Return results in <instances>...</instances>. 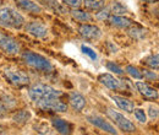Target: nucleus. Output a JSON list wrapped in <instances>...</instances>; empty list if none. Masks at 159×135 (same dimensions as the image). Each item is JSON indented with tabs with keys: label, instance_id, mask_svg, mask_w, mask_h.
Here are the masks:
<instances>
[{
	"label": "nucleus",
	"instance_id": "6",
	"mask_svg": "<svg viewBox=\"0 0 159 135\" xmlns=\"http://www.w3.org/2000/svg\"><path fill=\"white\" fill-rule=\"evenodd\" d=\"M107 113H108V116L114 120V123L119 127L122 132H125V133H135V132H136L135 124H134L130 119H127L124 114L116 112V111L113 109V108H108Z\"/></svg>",
	"mask_w": 159,
	"mask_h": 135
},
{
	"label": "nucleus",
	"instance_id": "31",
	"mask_svg": "<svg viewBox=\"0 0 159 135\" xmlns=\"http://www.w3.org/2000/svg\"><path fill=\"white\" fill-rule=\"evenodd\" d=\"M65 2V5L72 7V9H79L82 5V0H62Z\"/></svg>",
	"mask_w": 159,
	"mask_h": 135
},
{
	"label": "nucleus",
	"instance_id": "10",
	"mask_svg": "<svg viewBox=\"0 0 159 135\" xmlns=\"http://www.w3.org/2000/svg\"><path fill=\"white\" fill-rule=\"evenodd\" d=\"M25 28H26V31L30 35H32L36 38H44L48 35L47 26L43 25L42 22H38V21H32V22L26 23V27Z\"/></svg>",
	"mask_w": 159,
	"mask_h": 135
},
{
	"label": "nucleus",
	"instance_id": "26",
	"mask_svg": "<svg viewBox=\"0 0 159 135\" xmlns=\"http://www.w3.org/2000/svg\"><path fill=\"white\" fill-rule=\"evenodd\" d=\"M81 51H82V53H83V54L88 55V57L91 58V60H93V61H96V60L98 59L97 53H96L92 48H89V47H87V46H84V44H82V46H81Z\"/></svg>",
	"mask_w": 159,
	"mask_h": 135
},
{
	"label": "nucleus",
	"instance_id": "7",
	"mask_svg": "<svg viewBox=\"0 0 159 135\" xmlns=\"http://www.w3.org/2000/svg\"><path fill=\"white\" fill-rule=\"evenodd\" d=\"M0 49L7 54H17L20 53V44L15 38L0 32Z\"/></svg>",
	"mask_w": 159,
	"mask_h": 135
},
{
	"label": "nucleus",
	"instance_id": "38",
	"mask_svg": "<svg viewBox=\"0 0 159 135\" xmlns=\"http://www.w3.org/2000/svg\"><path fill=\"white\" fill-rule=\"evenodd\" d=\"M0 5H1V0H0Z\"/></svg>",
	"mask_w": 159,
	"mask_h": 135
},
{
	"label": "nucleus",
	"instance_id": "36",
	"mask_svg": "<svg viewBox=\"0 0 159 135\" xmlns=\"http://www.w3.org/2000/svg\"><path fill=\"white\" fill-rule=\"evenodd\" d=\"M4 130H5V129H4V128H2L1 125H0V134H4V133H5Z\"/></svg>",
	"mask_w": 159,
	"mask_h": 135
},
{
	"label": "nucleus",
	"instance_id": "22",
	"mask_svg": "<svg viewBox=\"0 0 159 135\" xmlns=\"http://www.w3.org/2000/svg\"><path fill=\"white\" fill-rule=\"evenodd\" d=\"M109 11L113 15H119V16H121V15H125L127 12V9L122 4H120L119 1H113L111 5L109 6Z\"/></svg>",
	"mask_w": 159,
	"mask_h": 135
},
{
	"label": "nucleus",
	"instance_id": "30",
	"mask_svg": "<svg viewBox=\"0 0 159 135\" xmlns=\"http://www.w3.org/2000/svg\"><path fill=\"white\" fill-rule=\"evenodd\" d=\"M34 129H36V132H37V133H39V134H53L52 129H50L47 124L36 125V127H34Z\"/></svg>",
	"mask_w": 159,
	"mask_h": 135
},
{
	"label": "nucleus",
	"instance_id": "13",
	"mask_svg": "<svg viewBox=\"0 0 159 135\" xmlns=\"http://www.w3.org/2000/svg\"><path fill=\"white\" fill-rule=\"evenodd\" d=\"M15 4L20 9L27 11V12H32V14H40L42 12V6L32 0H15Z\"/></svg>",
	"mask_w": 159,
	"mask_h": 135
},
{
	"label": "nucleus",
	"instance_id": "3",
	"mask_svg": "<svg viewBox=\"0 0 159 135\" xmlns=\"http://www.w3.org/2000/svg\"><path fill=\"white\" fill-rule=\"evenodd\" d=\"M28 96L30 98L36 102L42 97H61L62 92L49 86V85H44V84H34L30 87L28 90Z\"/></svg>",
	"mask_w": 159,
	"mask_h": 135
},
{
	"label": "nucleus",
	"instance_id": "2",
	"mask_svg": "<svg viewBox=\"0 0 159 135\" xmlns=\"http://www.w3.org/2000/svg\"><path fill=\"white\" fill-rule=\"evenodd\" d=\"M25 23V19L15 9L5 6L0 7V25L9 28H20Z\"/></svg>",
	"mask_w": 159,
	"mask_h": 135
},
{
	"label": "nucleus",
	"instance_id": "21",
	"mask_svg": "<svg viewBox=\"0 0 159 135\" xmlns=\"http://www.w3.org/2000/svg\"><path fill=\"white\" fill-rule=\"evenodd\" d=\"M82 4L87 10H93V11H97L104 7V0H82Z\"/></svg>",
	"mask_w": 159,
	"mask_h": 135
},
{
	"label": "nucleus",
	"instance_id": "33",
	"mask_svg": "<svg viewBox=\"0 0 159 135\" xmlns=\"http://www.w3.org/2000/svg\"><path fill=\"white\" fill-rule=\"evenodd\" d=\"M142 75L143 77H148V79H153V80H157V74H154V73H149L148 70H144L143 73H142Z\"/></svg>",
	"mask_w": 159,
	"mask_h": 135
},
{
	"label": "nucleus",
	"instance_id": "4",
	"mask_svg": "<svg viewBox=\"0 0 159 135\" xmlns=\"http://www.w3.org/2000/svg\"><path fill=\"white\" fill-rule=\"evenodd\" d=\"M34 103L42 111H50L59 113H65L67 111V104L60 101L59 97H42Z\"/></svg>",
	"mask_w": 159,
	"mask_h": 135
},
{
	"label": "nucleus",
	"instance_id": "12",
	"mask_svg": "<svg viewBox=\"0 0 159 135\" xmlns=\"http://www.w3.org/2000/svg\"><path fill=\"white\" fill-rule=\"evenodd\" d=\"M98 81L110 90H120L121 86V81L110 74H100L98 76Z\"/></svg>",
	"mask_w": 159,
	"mask_h": 135
},
{
	"label": "nucleus",
	"instance_id": "16",
	"mask_svg": "<svg viewBox=\"0 0 159 135\" xmlns=\"http://www.w3.org/2000/svg\"><path fill=\"white\" fill-rule=\"evenodd\" d=\"M109 22L111 26H115V27H119V28H127L132 25V20L127 19V17H124L122 15H113V16H109Z\"/></svg>",
	"mask_w": 159,
	"mask_h": 135
},
{
	"label": "nucleus",
	"instance_id": "23",
	"mask_svg": "<svg viewBox=\"0 0 159 135\" xmlns=\"http://www.w3.org/2000/svg\"><path fill=\"white\" fill-rule=\"evenodd\" d=\"M146 33H147V30H144L142 27H137V26L129 30V35L135 39H142L146 36Z\"/></svg>",
	"mask_w": 159,
	"mask_h": 135
},
{
	"label": "nucleus",
	"instance_id": "35",
	"mask_svg": "<svg viewBox=\"0 0 159 135\" xmlns=\"http://www.w3.org/2000/svg\"><path fill=\"white\" fill-rule=\"evenodd\" d=\"M5 113H6V107H5L4 103L0 101V118H2V117L5 116Z\"/></svg>",
	"mask_w": 159,
	"mask_h": 135
},
{
	"label": "nucleus",
	"instance_id": "24",
	"mask_svg": "<svg viewBox=\"0 0 159 135\" xmlns=\"http://www.w3.org/2000/svg\"><path fill=\"white\" fill-rule=\"evenodd\" d=\"M158 54H152V55H149L148 58H146V60H144V64L146 65H148L149 68H152L153 70H158L159 68V61H158Z\"/></svg>",
	"mask_w": 159,
	"mask_h": 135
},
{
	"label": "nucleus",
	"instance_id": "14",
	"mask_svg": "<svg viewBox=\"0 0 159 135\" xmlns=\"http://www.w3.org/2000/svg\"><path fill=\"white\" fill-rule=\"evenodd\" d=\"M69 102L72 106V108L77 112L83 111V108L86 107V98L79 92H71L69 96Z\"/></svg>",
	"mask_w": 159,
	"mask_h": 135
},
{
	"label": "nucleus",
	"instance_id": "8",
	"mask_svg": "<svg viewBox=\"0 0 159 135\" xmlns=\"http://www.w3.org/2000/svg\"><path fill=\"white\" fill-rule=\"evenodd\" d=\"M86 119H87L88 123H91V124L94 125L96 128H98V129H100V130L108 133V134H118V130H115V128H114L108 120H105L103 117L88 116Z\"/></svg>",
	"mask_w": 159,
	"mask_h": 135
},
{
	"label": "nucleus",
	"instance_id": "15",
	"mask_svg": "<svg viewBox=\"0 0 159 135\" xmlns=\"http://www.w3.org/2000/svg\"><path fill=\"white\" fill-rule=\"evenodd\" d=\"M52 125L54 127V129L60 133V134H70L71 133V124L67 123L66 120L61 119V118H53L52 119Z\"/></svg>",
	"mask_w": 159,
	"mask_h": 135
},
{
	"label": "nucleus",
	"instance_id": "32",
	"mask_svg": "<svg viewBox=\"0 0 159 135\" xmlns=\"http://www.w3.org/2000/svg\"><path fill=\"white\" fill-rule=\"evenodd\" d=\"M149 117L152 118V119H157L158 118V108L157 107H149Z\"/></svg>",
	"mask_w": 159,
	"mask_h": 135
},
{
	"label": "nucleus",
	"instance_id": "9",
	"mask_svg": "<svg viewBox=\"0 0 159 135\" xmlns=\"http://www.w3.org/2000/svg\"><path fill=\"white\" fill-rule=\"evenodd\" d=\"M80 35L84 39H89V41H97L102 37V31L99 27L94 26V25H88V23H83L81 25L79 28Z\"/></svg>",
	"mask_w": 159,
	"mask_h": 135
},
{
	"label": "nucleus",
	"instance_id": "28",
	"mask_svg": "<svg viewBox=\"0 0 159 135\" xmlns=\"http://www.w3.org/2000/svg\"><path fill=\"white\" fill-rule=\"evenodd\" d=\"M98 12L96 14V19L99 20V21H105V20L109 19L110 16V11H109V7H102L99 10H97Z\"/></svg>",
	"mask_w": 159,
	"mask_h": 135
},
{
	"label": "nucleus",
	"instance_id": "11",
	"mask_svg": "<svg viewBox=\"0 0 159 135\" xmlns=\"http://www.w3.org/2000/svg\"><path fill=\"white\" fill-rule=\"evenodd\" d=\"M135 86H136L137 91L144 98H148V99H157L158 98V90L152 87V86H149L148 84L142 82V81H137L135 84Z\"/></svg>",
	"mask_w": 159,
	"mask_h": 135
},
{
	"label": "nucleus",
	"instance_id": "20",
	"mask_svg": "<svg viewBox=\"0 0 159 135\" xmlns=\"http://www.w3.org/2000/svg\"><path fill=\"white\" fill-rule=\"evenodd\" d=\"M70 12H71V16L76 21H80V22H89V21H92V16L87 11H83V10H80V9H74Z\"/></svg>",
	"mask_w": 159,
	"mask_h": 135
},
{
	"label": "nucleus",
	"instance_id": "27",
	"mask_svg": "<svg viewBox=\"0 0 159 135\" xmlns=\"http://www.w3.org/2000/svg\"><path fill=\"white\" fill-rule=\"evenodd\" d=\"M105 65H107V69H108L109 71H113V73H115L116 75H122V74H124V69L120 68L119 65L115 64L114 61H108Z\"/></svg>",
	"mask_w": 159,
	"mask_h": 135
},
{
	"label": "nucleus",
	"instance_id": "17",
	"mask_svg": "<svg viewBox=\"0 0 159 135\" xmlns=\"http://www.w3.org/2000/svg\"><path fill=\"white\" fill-rule=\"evenodd\" d=\"M42 5H44L45 7L53 10L55 14H65L67 12V10L65 9V6L62 4H60L58 0H38Z\"/></svg>",
	"mask_w": 159,
	"mask_h": 135
},
{
	"label": "nucleus",
	"instance_id": "29",
	"mask_svg": "<svg viewBox=\"0 0 159 135\" xmlns=\"http://www.w3.org/2000/svg\"><path fill=\"white\" fill-rule=\"evenodd\" d=\"M135 109V108H134ZM134 112V111H132ZM135 117H136V119L139 120V123H146L147 122V116H146V113H144V111L143 109H141V108H137V109H135Z\"/></svg>",
	"mask_w": 159,
	"mask_h": 135
},
{
	"label": "nucleus",
	"instance_id": "1",
	"mask_svg": "<svg viewBox=\"0 0 159 135\" xmlns=\"http://www.w3.org/2000/svg\"><path fill=\"white\" fill-rule=\"evenodd\" d=\"M22 60L31 68L42 71V73H52L53 71V64L43 55L38 53L26 51L22 53Z\"/></svg>",
	"mask_w": 159,
	"mask_h": 135
},
{
	"label": "nucleus",
	"instance_id": "34",
	"mask_svg": "<svg viewBox=\"0 0 159 135\" xmlns=\"http://www.w3.org/2000/svg\"><path fill=\"white\" fill-rule=\"evenodd\" d=\"M107 46L109 47V49H110V52H111V53H116V52L119 51V48H118L115 44H113L111 42H108V43H107Z\"/></svg>",
	"mask_w": 159,
	"mask_h": 135
},
{
	"label": "nucleus",
	"instance_id": "19",
	"mask_svg": "<svg viewBox=\"0 0 159 135\" xmlns=\"http://www.w3.org/2000/svg\"><path fill=\"white\" fill-rule=\"evenodd\" d=\"M30 119H31V112H30L28 109H21V111H17V112L12 116L14 123L17 124V125H23V124H26Z\"/></svg>",
	"mask_w": 159,
	"mask_h": 135
},
{
	"label": "nucleus",
	"instance_id": "37",
	"mask_svg": "<svg viewBox=\"0 0 159 135\" xmlns=\"http://www.w3.org/2000/svg\"><path fill=\"white\" fill-rule=\"evenodd\" d=\"M142 1H147V2H154V1H157V0H142Z\"/></svg>",
	"mask_w": 159,
	"mask_h": 135
},
{
	"label": "nucleus",
	"instance_id": "5",
	"mask_svg": "<svg viewBox=\"0 0 159 135\" xmlns=\"http://www.w3.org/2000/svg\"><path fill=\"white\" fill-rule=\"evenodd\" d=\"M4 75L9 80L10 84H12L14 86H25L30 82V77L28 75L22 71L21 69L16 66H6L4 68Z\"/></svg>",
	"mask_w": 159,
	"mask_h": 135
},
{
	"label": "nucleus",
	"instance_id": "18",
	"mask_svg": "<svg viewBox=\"0 0 159 135\" xmlns=\"http://www.w3.org/2000/svg\"><path fill=\"white\" fill-rule=\"evenodd\" d=\"M113 99H114V102L119 106L122 111H125V112H127V113H131V112L134 111V108H135L132 101H130V99H127V98H125V97L113 96Z\"/></svg>",
	"mask_w": 159,
	"mask_h": 135
},
{
	"label": "nucleus",
	"instance_id": "25",
	"mask_svg": "<svg viewBox=\"0 0 159 135\" xmlns=\"http://www.w3.org/2000/svg\"><path fill=\"white\" fill-rule=\"evenodd\" d=\"M125 70H126V73H127L130 76H132L134 79H136V80H142V79H143L142 73L139 71L136 66H134V65H127Z\"/></svg>",
	"mask_w": 159,
	"mask_h": 135
}]
</instances>
